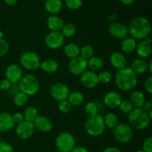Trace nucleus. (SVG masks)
Returning a JSON list of instances; mask_svg holds the SVG:
<instances>
[{
  "instance_id": "nucleus-1",
  "label": "nucleus",
  "mask_w": 152,
  "mask_h": 152,
  "mask_svg": "<svg viewBox=\"0 0 152 152\" xmlns=\"http://www.w3.org/2000/svg\"><path fill=\"white\" fill-rule=\"evenodd\" d=\"M138 83L137 75L131 68L120 69L115 74V83L117 87L123 91H129L134 88Z\"/></svg>"
},
{
  "instance_id": "nucleus-2",
  "label": "nucleus",
  "mask_w": 152,
  "mask_h": 152,
  "mask_svg": "<svg viewBox=\"0 0 152 152\" xmlns=\"http://www.w3.org/2000/svg\"><path fill=\"white\" fill-rule=\"evenodd\" d=\"M151 31V22L144 16L134 18L129 24V34L136 40H143L147 37H149Z\"/></svg>"
},
{
  "instance_id": "nucleus-3",
  "label": "nucleus",
  "mask_w": 152,
  "mask_h": 152,
  "mask_svg": "<svg viewBox=\"0 0 152 152\" xmlns=\"http://www.w3.org/2000/svg\"><path fill=\"white\" fill-rule=\"evenodd\" d=\"M128 120L131 127L140 131L147 129L151 121L148 113L142 108L132 110L129 114Z\"/></svg>"
},
{
  "instance_id": "nucleus-4",
  "label": "nucleus",
  "mask_w": 152,
  "mask_h": 152,
  "mask_svg": "<svg viewBox=\"0 0 152 152\" xmlns=\"http://www.w3.org/2000/svg\"><path fill=\"white\" fill-rule=\"evenodd\" d=\"M19 91L28 96H34L39 90V82L37 77L31 74H25L18 83Z\"/></svg>"
},
{
  "instance_id": "nucleus-5",
  "label": "nucleus",
  "mask_w": 152,
  "mask_h": 152,
  "mask_svg": "<svg viewBox=\"0 0 152 152\" xmlns=\"http://www.w3.org/2000/svg\"><path fill=\"white\" fill-rule=\"evenodd\" d=\"M85 129L88 135L91 137H99L105 129L103 117L99 114L89 117L85 123Z\"/></svg>"
},
{
  "instance_id": "nucleus-6",
  "label": "nucleus",
  "mask_w": 152,
  "mask_h": 152,
  "mask_svg": "<svg viewBox=\"0 0 152 152\" xmlns=\"http://www.w3.org/2000/svg\"><path fill=\"white\" fill-rule=\"evenodd\" d=\"M55 145L59 152H71L76 146V139L69 132H62L56 137Z\"/></svg>"
},
{
  "instance_id": "nucleus-7",
  "label": "nucleus",
  "mask_w": 152,
  "mask_h": 152,
  "mask_svg": "<svg viewBox=\"0 0 152 152\" xmlns=\"http://www.w3.org/2000/svg\"><path fill=\"white\" fill-rule=\"evenodd\" d=\"M19 62L22 67L28 71H33L39 68L40 58L37 53L34 51H27L21 55Z\"/></svg>"
},
{
  "instance_id": "nucleus-8",
  "label": "nucleus",
  "mask_w": 152,
  "mask_h": 152,
  "mask_svg": "<svg viewBox=\"0 0 152 152\" xmlns=\"http://www.w3.org/2000/svg\"><path fill=\"white\" fill-rule=\"evenodd\" d=\"M114 138L121 143H127L133 137V130L130 126L126 123L118 124L113 129Z\"/></svg>"
},
{
  "instance_id": "nucleus-9",
  "label": "nucleus",
  "mask_w": 152,
  "mask_h": 152,
  "mask_svg": "<svg viewBox=\"0 0 152 152\" xmlns=\"http://www.w3.org/2000/svg\"><path fill=\"white\" fill-rule=\"evenodd\" d=\"M70 94V89L66 84L61 82L55 83L50 88V94L55 100L59 102L66 100Z\"/></svg>"
},
{
  "instance_id": "nucleus-10",
  "label": "nucleus",
  "mask_w": 152,
  "mask_h": 152,
  "mask_svg": "<svg viewBox=\"0 0 152 152\" xmlns=\"http://www.w3.org/2000/svg\"><path fill=\"white\" fill-rule=\"evenodd\" d=\"M87 60L80 56L71 59L68 62V71L74 75L80 76L85 71H87Z\"/></svg>"
},
{
  "instance_id": "nucleus-11",
  "label": "nucleus",
  "mask_w": 152,
  "mask_h": 152,
  "mask_svg": "<svg viewBox=\"0 0 152 152\" xmlns=\"http://www.w3.org/2000/svg\"><path fill=\"white\" fill-rule=\"evenodd\" d=\"M45 42L49 48L56 50L63 46L65 37L60 31H50L45 37Z\"/></svg>"
},
{
  "instance_id": "nucleus-12",
  "label": "nucleus",
  "mask_w": 152,
  "mask_h": 152,
  "mask_svg": "<svg viewBox=\"0 0 152 152\" xmlns=\"http://www.w3.org/2000/svg\"><path fill=\"white\" fill-rule=\"evenodd\" d=\"M35 128L31 122L24 120L22 123L16 125V134L22 140H28L34 135Z\"/></svg>"
},
{
  "instance_id": "nucleus-13",
  "label": "nucleus",
  "mask_w": 152,
  "mask_h": 152,
  "mask_svg": "<svg viewBox=\"0 0 152 152\" xmlns=\"http://www.w3.org/2000/svg\"><path fill=\"white\" fill-rule=\"evenodd\" d=\"M108 32L112 37L121 40L128 37L129 34V28L124 24L120 22H114L111 24L108 28Z\"/></svg>"
},
{
  "instance_id": "nucleus-14",
  "label": "nucleus",
  "mask_w": 152,
  "mask_h": 152,
  "mask_svg": "<svg viewBox=\"0 0 152 152\" xmlns=\"http://www.w3.org/2000/svg\"><path fill=\"white\" fill-rule=\"evenodd\" d=\"M80 82L84 87L92 89L96 88L99 84L98 76L91 71H86L80 75Z\"/></svg>"
},
{
  "instance_id": "nucleus-15",
  "label": "nucleus",
  "mask_w": 152,
  "mask_h": 152,
  "mask_svg": "<svg viewBox=\"0 0 152 152\" xmlns=\"http://www.w3.org/2000/svg\"><path fill=\"white\" fill-rule=\"evenodd\" d=\"M5 77L11 83H18L23 77V71L20 65L11 64L5 71Z\"/></svg>"
},
{
  "instance_id": "nucleus-16",
  "label": "nucleus",
  "mask_w": 152,
  "mask_h": 152,
  "mask_svg": "<svg viewBox=\"0 0 152 152\" xmlns=\"http://www.w3.org/2000/svg\"><path fill=\"white\" fill-rule=\"evenodd\" d=\"M33 124L35 129L44 133L50 132L53 129L52 122L45 116H37V118L33 122Z\"/></svg>"
},
{
  "instance_id": "nucleus-17",
  "label": "nucleus",
  "mask_w": 152,
  "mask_h": 152,
  "mask_svg": "<svg viewBox=\"0 0 152 152\" xmlns=\"http://www.w3.org/2000/svg\"><path fill=\"white\" fill-rule=\"evenodd\" d=\"M103 100L104 103L108 108H116L119 107L123 99H122L121 95L118 92L111 91L105 94Z\"/></svg>"
},
{
  "instance_id": "nucleus-18",
  "label": "nucleus",
  "mask_w": 152,
  "mask_h": 152,
  "mask_svg": "<svg viewBox=\"0 0 152 152\" xmlns=\"http://www.w3.org/2000/svg\"><path fill=\"white\" fill-rule=\"evenodd\" d=\"M15 123L9 113H0V132H7L13 129Z\"/></svg>"
},
{
  "instance_id": "nucleus-19",
  "label": "nucleus",
  "mask_w": 152,
  "mask_h": 152,
  "mask_svg": "<svg viewBox=\"0 0 152 152\" xmlns=\"http://www.w3.org/2000/svg\"><path fill=\"white\" fill-rule=\"evenodd\" d=\"M110 62L112 66L117 70L123 69L127 65V59L126 56L120 52H114L110 56Z\"/></svg>"
},
{
  "instance_id": "nucleus-20",
  "label": "nucleus",
  "mask_w": 152,
  "mask_h": 152,
  "mask_svg": "<svg viewBox=\"0 0 152 152\" xmlns=\"http://www.w3.org/2000/svg\"><path fill=\"white\" fill-rule=\"evenodd\" d=\"M135 50L137 52V54L140 59H146L149 57L151 54V44L146 42L145 40H142L139 43H137Z\"/></svg>"
},
{
  "instance_id": "nucleus-21",
  "label": "nucleus",
  "mask_w": 152,
  "mask_h": 152,
  "mask_svg": "<svg viewBox=\"0 0 152 152\" xmlns=\"http://www.w3.org/2000/svg\"><path fill=\"white\" fill-rule=\"evenodd\" d=\"M65 25L64 20L56 15L50 16L47 20V26L51 31H61Z\"/></svg>"
},
{
  "instance_id": "nucleus-22",
  "label": "nucleus",
  "mask_w": 152,
  "mask_h": 152,
  "mask_svg": "<svg viewBox=\"0 0 152 152\" xmlns=\"http://www.w3.org/2000/svg\"><path fill=\"white\" fill-rule=\"evenodd\" d=\"M129 101L134 108H142L145 102V95L140 91H134L131 94Z\"/></svg>"
},
{
  "instance_id": "nucleus-23",
  "label": "nucleus",
  "mask_w": 152,
  "mask_h": 152,
  "mask_svg": "<svg viewBox=\"0 0 152 152\" xmlns=\"http://www.w3.org/2000/svg\"><path fill=\"white\" fill-rule=\"evenodd\" d=\"M45 7L48 13L56 15L62 9V2L61 0H46Z\"/></svg>"
},
{
  "instance_id": "nucleus-24",
  "label": "nucleus",
  "mask_w": 152,
  "mask_h": 152,
  "mask_svg": "<svg viewBox=\"0 0 152 152\" xmlns=\"http://www.w3.org/2000/svg\"><path fill=\"white\" fill-rule=\"evenodd\" d=\"M132 71L137 75V74H142L148 71V62L143 59H134L132 62V66L130 67Z\"/></svg>"
},
{
  "instance_id": "nucleus-25",
  "label": "nucleus",
  "mask_w": 152,
  "mask_h": 152,
  "mask_svg": "<svg viewBox=\"0 0 152 152\" xmlns=\"http://www.w3.org/2000/svg\"><path fill=\"white\" fill-rule=\"evenodd\" d=\"M39 68L48 74L56 73L59 69V64L54 59H46L40 63Z\"/></svg>"
},
{
  "instance_id": "nucleus-26",
  "label": "nucleus",
  "mask_w": 152,
  "mask_h": 152,
  "mask_svg": "<svg viewBox=\"0 0 152 152\" xmlns=\"http://www.w3.org/2000/svg\"><path fill=\"white\" fill-rule=\"evenodd\" d=\"M137 40L132 37H126L123 39L121 44V49L124 53H130L135 50L137 47Z\"/></svg>"
},
{
  "instance_id": "nucleus-27",
  "label": "nucleus",
  "mask_w": 152,
  "mask_h": 152,
  "mask_svg": "<svg viewBox=\"0 0 152 152\" xmlns=\"http://www.w3.org/2000/svg\"><path fill=\"white\" fill-rule=\"evenodd\" d=\"M88 68L91 71H100L104 66L103 59L99 56H92L89 59L87 60Z\"/></svg>"
},
{
  "instance_id": "nucleus-28",
  "label": "nucleus",
  "mask_w": 152,
  "mask_h": 152,
  "mask_svg": "<svg viewBox=\"0 0 152 152\" xmlns=\"http://www.w3.org/2000/svg\"><path fill=\"white\" fill-rule=\"evenodd\" d=\"M80 48L75 43H69L64 47V53L70 59L80 56Z\"/></svg>"
},
{
  "instance_id": "nucleus-29",
  "label": "nucleus",
  "mask_w": 152,
  "mask_h": 152,
  "mask_svg": "<svg viewBox=\"0 0 152 152\" xmlns=\"http://www.w3.org/2000/svg\"><path fill=\"white\" fill-rule=\"evenodd\" d=\"M67 100L69 102L71 106H79L84 102V96L83 93L78 91L70 92Z\"/></svg>"
},
{
  "instance_id": "nucleus-30",
  "label": "nucleus",
  "mask_w": 152,
  "mask_h": 152,
  "mask_svg": "<svg viewBox=\"0 0 152 152\" xmlns=\"http://www.w3.org/2000/svg\"><path fill=\"white\" fill-rule=\"evenodd\" d=\"M103 120L105 127L108 129H114L118 125V117L117 114L114 113H108L105 114V117H103Z\"/></svg>"
},
{
  "instance_id": "nucleus-31",
  "label": "nucleus",
  "mask_w": 152,
  "mask_h": 152,
  "mask_svg": "<svg viewBox=\"0 0 152 152\" xmlns=\"http://www.w3.org/2000/svg\"><path fill=\"white\" fill-rule=\"evenodd\" d=\"M77 31V28L75 25L73 23H67L64 25L62 27V30L60 32L63 35V37H66V38H71V37H74Z\"/></svg>"
},
{
  "instance_id": "nucleus-32",
  "label": "nucleus",
  "mask_w": 152,
  "mask_h": 152,
  "mask_svg": "<svg viewBox=\"0 0 152 152\" xmlns=\"http://www.w3.org/2000/svg\"><path fill=\"white\" fill-rule=\"evenodd\" d=\"M37 116H38V112H37V108L33 106H29L25 108L23 114V117L25 120L28 122H31V123H33L34 121V120L37 118Z\"/></svg>"
},
{
  "instance_id": "nucleus-33",
  "label": "nucleus",
  "mask_w": 152,
  "mask_h": 152,
  "mask_svg": "<svg viewBox=\"0 0 152 152\" xmlns=\"http://www.w3.org/2000/svg\"><path fill=\"white\" fill-rule=\"evenodd\" d=\"M13 102L18 107L24 106L28 102V96L22 91H19L13 95Z\"/></svg>"
},
{
  "instance_id": "nucleus-34",
  "label": "nucleus",
  "mask_w": 152,
  "mask_h": 152,
  "mask_svg": "<svg viewBox=\"0 0 152 152\" xmlns=\"http://www.w3.org/2000/svg\"><path fill=\"white\" fill-rule=\"evenodd\" d=\"M94 52V48L91 45H86L83 47H82V48H80V54L81 57L88 60V59H89L93 56Z\"/></svg>"
},
{
  "instance_id": "nucleus-35",
  "label": "nucleus",
  "mask_w": 152,
  "mask_h": 152,
  "mask_svg": "<svg viewBox=\"0 0 152 152\" xmlns=\"http://www.w3.org/2000/svg\"><path fill=\"white\" fill-rule=\"evenodd\" d=\"M85 111L89 117L98 114V106L95 102H89L85 106Z\"/></svg>"
},
{
  "instance_id": "nucleus-36",
  "label": "nucleus",
  "mask_w": 152,
  "mask_h": 152,
  "mask_svg": "<svg viewBox=\"0 0 152 152\" xmlns=\"http://www.w3.org/2000/svg\"><path fill=\"white\" fill-rule=\"evenodd\" d=\"M98 80H99V83H102V84H106L111 82L112 80L113 75L110 71H104L99 73L98 74Z\"/></svg>"
},
{
  "instance_id": "nucleus-37",
  "label": "nucleus",
  "mask_w": 152,
  "mask_h": 152,
  "mask_svg": "<svg viewBox=\"0 0 152 152\" xmlns=\"http://www.w3.org/2000/svg\"><path fill=\"white\" fill-rule=\"evenodd\" d=\"M119 108L122 112L128 114L134 109L133 105H132L130 101L128 100V99H123L122 102H120V105H119Z\"/></svg>"
},
{
  "instance_id": "nucleus-38",
  "label": "nucleus",
  "mask_w": 152,
  "mask_h": 152,
  "mask_svg": "<svg viewBox=\"0 0 152 152\" xmlns=\"http://www.w3.org/2000/svg\"><path fill=\"white\" fill-rule=\"evenodd\" d=\"M71 105L69 103L68 100H62L59 102V105H58V108L59 111L63 114H68L70 112L71 109Z\"/></svg>"
},
{
  "instance_id": "nucleus-39",
  "label": "nucleus",
  "mask_w": 152,
  "mask_h": 152,
  "mask_svg": "<svg viewBox=\"0 0 152 152\" xmlns=\"http://www.w3.org/2000/svg\"><path fill=\"white\" fill-rule=\"evenodd\" d=\"M65 4L71 10H77L83 4V0H65Z\"/></svg>"
},
{
  "instance_id": "nucleus-40",
  "label": "nucleus",
  "mask_w": 152,
  "mask_h": 152,
  "mask_svg": "<svg viewBox=\"0 0 152 152\" xmlns=\"http://www.w3.org/2000/svg\"><path fill=\"white\" fill-rule=\"evenodd\" d=\"M142 151L143 152H152V137H148L144 140L142 143Z\"/></svg>"
},
{
  "instance_id": "nucleus-41",
  "label": "nucleus",
  "mask_w": 152,
  "mask_h": 152,
  "mask_svg": "<svg viewBox=\"0 0 152 152\" xmlns=\"http://www.w3.org/2000/svg\"><path fill=\"white\" fill-rule=\"evenodd\" d=\"M9 49L8 43L7 41L2 39H0V57L4 56L7 53Z\"/></svg>"
},
{
  "instance_id": "nucleus-42",
  "label": "nucleus",
  "mask_w": 152,
  "mask_h": 152,
  "mask_svg": "<svg viewBox=\"0 0 152 152\" xmlns=\"http://www.w3.org/2000/svg\"><path fill=\"white\" fill-rule=\"evenodd\" d=\"M0 152H14L11 145L6 142H0Z\"/></svg>"
},
{
  "instance_id": "nucleus-43",
  "label": "nucleus",
  "mask_w": 152,
  "mask_h": 152,
  "mask_svg": "<svg viewBox=\"0 0 152 152\" xmlns=\"http://www.w3.org/2000/svg\"><path fill=\"white\" fill-rule=\"evenodd\" d=\"M12 83L7 79H4L0 82V89L4 91H7L10 89Z\"/></svg>"
},
{
  "instance_id": "nucleus-44",
  "label": "nucleus",
  "mask_w": 152,
  "mask_h": 152,
  "mask_svg": "<svg viewBox=\"0 0 152 152\" xmlns=\"http://www.w3.org/2000/svg\"><path fill=\"white\" fill-rule=\"evenodd\" d=\"M144 87H145V91H146L149 94H152V77L151 76L148 77V78L145 80V83H144Z\"/></svg>"
},
{
  "instance_id": "nucleus-45",
  "label": "nucleus",
  "mask_w": 152,
  "mask_h": 152,
  "mask_svg": "<svg viewBox=\"0 0 152 152\" xmlns=\"http://www.w3.org/2000/svg\"><path fill=\"white\" fill-rule=\"evenodd\" d=\"M12 117H13V120L15 124H19V123H22L25 120L23 114H21V113H16L13 115H12Z\"/></svg>"
},
{
  "instance_id": "nucleus-46",
  "label": "nucleus",
  "mask_w": 152,
  "mask_h": 152,
  "mask_svg": "<svg viewBox=\"0 0 152 152\" xmlns=\"http://www.w3.org/2000/svg\"><path fill=\"white\" fill-rule=\"evenodd\" d=\"M7 91L9 92V94L13 95V96L16 94V93H18L19 91H20L19 88V86H18V83H12L10 89Z\"/></svg>"
},
{
  "instance_id": "nucleus-47",
  "label": "nucleus",
  "mask_w": 152,
  "mask_h": 152,
  "mask_svg": "<svg viewBox=\"0 0 152 152\" xmlns=\"http://www.w3.org/2000/svg\"><path fill=\"white\" fill-rule=\"evenodd\" d=\"M142 108L143 110H145L146 112H150L152 111V104L151 102H148V101H145V103L142 105Z\"/></svg>"
},
{
  "instance_id": "nucleus-48",
  "label": "nucleus",
  "mask_w": 152,
  "mask_h": 152,
  "mask_svg": "<svg viewBox=\"0 0 152 152\" xmlns=\"http://www.w3.org/2000/svg\"><path fill=\"white\" fill-rule=\"evenodd\" d=\"M71 152H89L88 150L83 146H75Z\"/></svg>"
},
{
  "instance_id": "nucleus-49",
  "label": "nucleus",
  "mask_w": 152,
  "mask_h": 152,
  "mask_svg": "<svg viewBox=\"0 0 152 152\" xmlns=\"http://www.w3.org/2000/svg\"><path fill=\"white\" fill-rule=\"evenodd\" d=\"M103 152H121L120 149L117 147H108L104 150Z\"/></svg>"
},
{
  "instance_id": "nucleus-50",
  "label": "nucleus",
  "mask_w": 152,
  "mask_h": 152,
  "mask_svg": "<svg viewBox=\"0 0 152 152\" xmlns=\"http://www.w3.org/2000/svg\"><path fill=\"white\" fill-rule=\"evenodd\" d=\"M120 1H121L123 4H125V5L129 6L133 4L135 1V0H120Z\"/></svg>"
},
{
  "instance_id": "nucleus-51",
  "label": "nucleus",
  "mask_w": 152,
  "mask_h": 152,
  "mask_svg": "<svg viewBox=\"0 0 152 152\" xmlns=\"http://www.w3.org/2000/svg\"><path fill=\"white\" fill-rule=\"evenodd\" d=\"M17 1L18 0H4L6 4H7V5H10V6L14 5V4L17 2Z\"/></svg>"
},
{
  "instance_id": "nucleus-52",
  "label": "nucleus",
  "mask_w": 152,
  "mask_h": 152,
  "mask_svg": "<svg viewBox=\"0 0 152 152\" xmlns=\"http://www.w3.org/2000/svg\"><path fill=\"white\" fill-rule=\"evenodd\" d=\"M148 71H149L150 74H152V62L150 61L149 63H148Z\"/></svg>"
},
{
  "instance_id": "nucleus-53",
  "label": "nucleus",
  "mask_w": 152,
  "mask_h": 152,
  "mask_svg": "<svg viewBox=\"0 0 152 152\" xmlns=\"http://www.w3.org/2000/svg\"><path fill=\"white\" fill-rule=\"evenodd\" d=\"M143 40H145V41L146 42L150 43V44H151V37H147L146 38L144 39Z\"/></svg>"
},
{
  "instance_id": "nucleus-54",
  "label": "nucleus",
  "mask_w": 152,
  "mask_h": 152,
  "mask_svg": "<svg viewBox=\"0 0 152 152\" xmlns=\"http://www.w3.org/2000/svg\"><path fill=\"white\" fill-rule=\"evenodd\" d=\"M3 36H4V34H3L2 31L0 30V39H3Z\"/></svg>"
},
{
  "instance_id": "nucleus-55",
  "label": "nucleus",
  "mask_w": 152,
  "mask_h": 152,
  "mask_svg": "<svg viewBox=\"0 0 152 152\" xmlns=\"http://www.w3.org/2000/svg\"><path fill=\"white\" fill-rule=\"evenodd\" d=\"M135 152H143V151H142V150H137V151Z\"/></svg>"
},
{
  "instance_id": "nucleus-56",
  "label": "nucleus",
  "mask_w": 152,
  "mask_h": 152,
  "mask_svg": "<svg viewBox=\"0 0 152 152\" xmlns=\"http://www.w3.org/2000/svg\"><path fill=\"white\" fill-rule=\"evenodd\" d=\"M1 142V137H0V142Z\"/></svg>"
}]
</instances>
